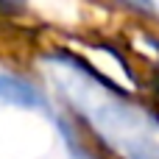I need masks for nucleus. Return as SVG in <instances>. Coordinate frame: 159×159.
<instances>
[{"label": "nucleus", "instance_id": "f257e3e1", "mask_svg": "<svg viewBox=\"0 0 159 159\" xmlns=\"http://www.w3.org/2000/svg\"><path fill=\"white\" fill-rule=\"evenodd\" d=\"M89 103L84 112L95 131L120 151L123 159H159V123L140 106L126 103L120 95Z\"/></svg>", "mask_w": 159, "mask_h": 159}, {"label": "nucleus", "instance_id": "f03ea898", "mask_svg": "<svg viewBox=\"0 0 159 159\" xmlns=\"http://www.w3.org/2000/svg\"><path fill=\"white\" fill-rule=\"evenodd\" d=\"M0 103L22 106V109H48L45 95L31 81L20 75H8V73H0Z\"/></svg>", "mask_w": 159, "mask_h": 159}, {"label": "nucleus", "instance_id": "7ed1b4c3", "mask_svg": "<svg viewBox=\"0 0 159 159\" xmlns=\"http://www.w3.org/2000/svg\"><path fill=\"white\" fill-rule=\"evenodd\" d=\"M123 3H129V6H134V8H140V11H151V8H154V0H123Z\"/></svg>", "mask_w": 159, "mask_h": 159}, {"label": "nucleus", "instance_id": "20e7f679", "mask_svg": "<svg viewBox=\"0 0 159 159\" xmlns=\"http://www.w3.org/2000/svg\"><path fill=\"white\" fill-rule=\"evenodd\" d=\"M151 45H154V48H159V39H151Z\"/></svg>", "mask_w": 159, "mask_h": 159}]
</instances>
